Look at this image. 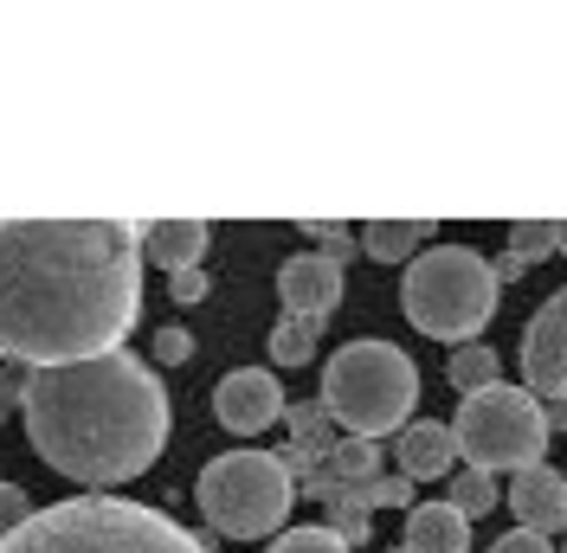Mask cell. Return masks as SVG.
Here are the masks:
<instances>
[{"label": "cell", "mask_w": 567, "mask_h": 553, "mask_svg": "<svg viewBox=\"0 0 567 553\" xmlns=\"http://www.w3.org/2000/svg\"><path fill=\"white\" fill-rule=\"evenodd\" d=\"M142 310L136 219H0V354L71 367L116 354Z\"/></svg>", "instance_id": "obj_1"}, {"label": "cell", "mask_w": 567, "mask_h": 553, "mask_svg": "<svg viewBox=\"0 0 567 553\" xmlns=\"http://www.w3.org/2000/svg\"><path fill=\"white\" fill-rule=\"evenodd\" d=\"M20 413L39 463L71 483H130L168 445V393L136 354H97L71 367H33L20 386Z\"/></svg>", "instance_id": "obj_2"}, {"label": "cell", "mask_w": 567, "mask_h": 553, "mask_svg": "<svg viewBox=\"0 0 567 553\" xmlns=\"http://www.w3.org/2000/svg\"><path fill=\"white\" fill-rule=\"evenodd\" d=\"M0 553H213L175 515L130 502V495H71L27 515Z\"/></svg>", "instance_id": "obj_3"}, {"label": "cell", "mask_w": 567, "mask_h": 553, "mask_svg": "<svg viewBox=\"0 0 567 553\" xmlns=\"http://www.w3.org/2000/svg\"><path fill=\"white\" fill-rule=\"evenodd\" d=\"M420 399V367L393 342H349L322 367V413L349 438H388L406 431V413Z\"/></svg>", "instance_id": "obj_4"}, {"label": "cell", "mask_w": 567, "mask_h": 553, "mask_svg": "<svg viewBox=\"0 0 567 553\" xmlns=\"http://www.w3.org/2000/svg\"><path fill=\"white\" fill-rule=\"evenodd\" d=\"M400 310H406V322L420 335L464 347L471 335H484V322L496 315L491 258L471 251V244H432V251H420L406 264V283H400Z\"/></svg>", "instance_id": "obj_5"}, {"label": "cell", "mask_w": 567, "mask_h": 553, "mask_svg": "<svg viewBox=\"0 0 567 553\" xmlns=\"http://www.w3.org/2000/svg\"><path fill=\"white\" fill-rule=\"evenodd\" d=\"M200 515L233 534V541H258V534H278L290 502H297V483L278 463V450H226L200 470Z\"/></svg>", "instance_id": "obj_6"}, {"label": "cell", "mask_w": 567, "mask_h": 553, "mask_svg": "<svg viewBox=\"0 0 567 553\" xmlns=\"http://www.w3.org/2000/svg\"><path fill=\"white\" fill-rule=\"evenodd\" d=\"M452 445L458 457H471V470H535L542 463V450H548V425H542V399H535L529 386H484V393H471L458 399V418H452Z\"/></svg>", "instance_id": "obj_7"}, {"label": "cell", "mask_w": 567, "mask_h": 553, "mask_svg": "<svg viewBox=\"0 0 567 553\" xmlns=\"http://www.w3.org/2000/svg\"><path fill=\"white\" fill-rule=\"evenodd\" d=\"M523 380L542 399H567V290H555L523 328Z\"/></svg>", "instance_id": "obj_8"}, {"label": "cell", "mask_w": 567, "mask_h": 553, "mask_svg": "<svg viewBox=\"0 0 567 553\" xmlns=\"http://www.w3.org/2000/svg\"><path fill=\"white\" fill-rule=\"evenodd\" d=\"M213 418L226 431H239V438H258L265 425L284 418V386L271 374H258V367H239V374H226L213 386Z\"/></svg>", "instance_id": "obj_9"}, {"label": "cell", "mask_w": 567, "mask_h": 553, "mask_svg": "<svg viewBox=\"0 0 567 553\" xmlns=\"http://www.w3.org/2000/svg\"><path fill=\"white\" fill-rule=\"evenodd\" d=\"M278 296H284V315H317L322 322L342 303V264H329L322 251H297L278 271Z\"/></svg>", "instance_id": "obj_10"}, {"label": "cell", "mask_w": 567, "mask_h": 553, "mask_svg": "<svg viewBox=\"0 0 567 553\" xmlns=\"http://www.w3.org/2000/svg\"><path fill=\"white\" fill-rule=\"evenodd\" d=\"M509 509H516V528H529V534L567 528V477L555 463L516 470V477H509Z\"/></svg>", "instance_id": "obj_11"}, {"label": "cell", "mask_w": 567, "mask_h": 553, "mask_svg": "<svg viewBox=\"0 0 567 553\" xmlns=\"http://www.w3.org/2000/svg\"><path fill=\"white\" fill-rule=\"evenodd\" d=\"M393 450H400V477H406V483L452 477V457H458V445H452V425H439V418H413V425L393 438Z\"/></svg>", "instance_id": "obj_12"}, {"label": "cell", "mask_w": 567, "mask_h": 553, "mask_svg": "<svg viewBox=\"0 0 567 553\" xmlns=\"http://www.w3.org/2000/svg\"><path fill=\"white\" fill-rule=\"evenodd\" d=\"M207 239H213L207 219H148V226H142V258L175 276V271H194V264H200Z\"/></svg>", "instance_id": "obj_13"}, {"label": "cell", "mask_w": 567, "mask_h": 553, "mask_svg": "<svg viewBox=\"0 0 567 553\" xmlns=\"http://www.w3.org/2000/svg\"><path fill=\"white\" fill-rule=\"evenodd\" d=\"M406 553H464L471 547V521L452 509V502H420L406 515Z\"/></svg>", "instance_id": "obj_14"}, {"label": "cell", "mask_w": 567, "mask_h": 553, "mask_svg": "<svg viewBox=\"0 0 567 553\" xmlns=\"http://www.w3.org/2000/svg\"><path fill=\"white\" fill-rule=\"evenodd\" d=\"M432 232H439L432 219H368V226H361V244H368L374 264H406Z\"/></svg>", "instance_id": "obj_15"}, {"label": "cell", "mask_w": 567, "mask_h": 553, "mask_svg": "<svg viewBox=\"0 0 567 553\" xmlns=\"http://www.w3.org/2000/svg\"><path fill=\"white\" fill-rule=\"evenodd\" d=\"M496 347H484V342H464V347H452V361H445V380L458 386L464 399L471 393H484V386H496Z\"/></svg>", "instance_id": "obj_16"}, {"label": "cell", "mask_w": 567, "mask_h": 553, "mask_svg": "<svg viewBox=\"0 0 567 553\" xmlns=\"http://www.w3.org/2000/svg\"><path fill=\"white\" fill-rule=\"evenodd\" d=\"M374 463H381V450H374V438H336V450L322 457V470L336 477L342 489L354 483H374Z\"/></svg>", "instance_id": "obj_17"}, {"label": "cell", "mask_w": 567, "mask_h": 553, "mask_svg": "<svg viewBox=\"0 0 567 553\" xmlns=\"http://www.w3.org/2000/svg\"><path fill=\"white\" fill-rule=\"evenodd\" d=\"M317 342H322L317 315H284L278 328H271V361H278V367H303V361L317 354Z\"/></svg>", "instance_id": "obj_18"}, {"label": "cell", "mask_w": 567, "mask_h": 553, "mask_svg": "<svg viewBox=\"0 0 567 553\" xmlns=\"http://www.w3.org/2000/svg\"><path fill=\"white\" fill-rule=\"evenodd\" d=\"M548 251H561V219H516L509 226V251L503 258H516L523 271H529L535 258H548Z\"/></svg>", "instance_id": "obj_19"}, {"label": "cell", "mask_w": 567, "mask_h": 553, "mask_svg": "<svg viewBox=\"0 0 567 553\" xmlns=\"http://www.w3.org/2000/svg\"><path fill=\"white\" fill-rule=\"evenodd\" d=\"M452 509H458L464 521L484 515V509H496V477H484V470H471V463H464L458 477H452Z\"/></svg>", "instance_id": "obj_20"}, {"label": "cell", "mask_w": 567, "mask_h": 553, "mask_svg": "<svg viewBox=\"0 0 567 553\" xmlns=\"http://www.w3.org/2000/svg\"><path fill=\"white\" fill-rule=\"evenodd\" d=\"M265 553H354L336 528H284Z\"/></svg>", "instance_id": "obj_21"}, {"label": "cell", "mask_w": 567, "mask_h": 553, "mask_svg": "<svg viewBox=\"0 0 567 553\" xmlns=\"http://www.w3.org/2000/svg\"><path fill=\"white\" fill-rule=\"evenodd\" d=\"M303 232L322 244V258H329V264H342V258L354 251V232H349V226H336V219H303Z\"/></svg>", "instance_id": "obj_22"}, {"label": "cell", "mask_w": 567, "mask_h": 553, "mask_svg": "<svg viewBox=\"0 0 567 553\" xmlns=\"http://www.w3.org/2000/svg\"><path fill=\"white\" fill-rule=\"evenodd\" d=\"M27 515H33V509H27V489L0 477V541H7V534H13V528H20Z\"/></svg>", "instance_id": "obj_23"}, {"label": "cell", "mask_w": 567, "mask_h": 553, "mask_svg": "<svg viewBox=\"0 0 567 553\" xmlns=\"http://www.w3.org/2000/svg\"><path fill=\"white\" fill-rule=\"evenodd\" d=\"M187 354H194V335L187 328H155V361L162 367H181Z\"/></svg>", "instance_id": "obj_24"}, {"label": "cell", "mask_w": 567, "mask_h": 553, "mask_svg": "<svg viewBox=\"0 0 567 553\" xmlns=\"http://www.w3.org/2000/svg\"><path fill=\"white\" fill-rule=\"evenodd\" d=\"M491 553H555L548 534H529V528H509V534H496Z\"/></svg>", "instance_id": "obj_25"}, {"label": "cell", "mask_w": 567, "mask_h": 553, "mask_svg": "<svg viewBox=\"0 0 567 553\" xmlns=\"http://www.w3.org/2000/svg\"><path fill=\"white\" fill-rule=\"evenodd\" d=\"M207 290H213V276L200 271V264H194V271H175V283H168V296H175V303H200Z\"/></svg>", "instance_id": "obj_26"}, {"label": "cell", "mask_w": 567, "mask_h": 553, "mask_svg": "<svg viewBox=\"0 0 567 553\" xmlns=\"http://www.w3.org/2000/svg\"><path fill=\"white\" fill-rule=\"evenodd\" d=\"M542 425H548V431H567V399H548V406H542Z\"/></svg>", "instance_id": "obj_27"}, {"label": "cell", "mask_w": 567, "mask_h": 553, "mask_svg": "<svg viewBox=\"0 0 567 553\" xmlns=\"http://www.w3.org/2000/svg\"><path fill=\"white\" fill-rule=\"evenodd\" d=\"M20 386H27V380H0V418L20 406Z\"/></svg>", "instance_id": "obj_28"}, {"label": "cell", "mask_w": 567, "mask_h": 553, "mask_svg": "<svg viewBox=\"0 0 567 553\" xmlns=\"http://www.w3.org/2000/svg\"><path fill=\"white\" fill-rule=\"evenodd\" d=\"M561 251H567V219H561Z\"/></svg>", "instance_id": "obj_29"}, {"label": "cell", "mask_w": 567, "mask_h": 553, "mask_svg": "<svg viewBox=\"0 0 567 553\" xmlns=\"http://www.w3.org/2000/svg\"><path fill=\"white\" fill-rule=\"evenodd\" d=\"M388 553H406V547H388Z\"/></svg>", "instance_id": "obj_30"}, {"label": "cell", "mask_w": 567, "mask_h": 553, "mask_svg": "<svg viewBox=\"0 0 567 553\" xmlns=\"http://www.w3.org/2000/svg\"><path fill=\"white\" fill-rule=\"evenodd\" d=\"M561 534H567V528H561Z\"/></svg>", "instance_id": "obj_31"}]
</instances>
